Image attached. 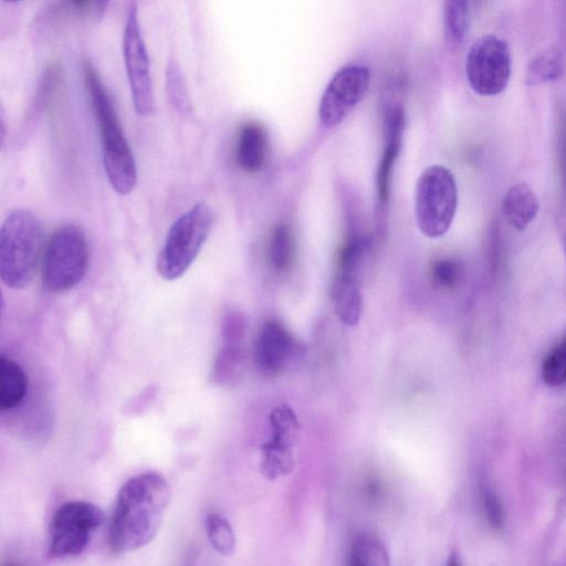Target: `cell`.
<instances>
[{"label": "cell", "mask_w": 566, "mask_h": 566, "mask_svg": "<svg viewBox=\"0 0 566 566\" xmlns=\"http://www.w3.org/2000/svg\"><path fill=\"white\" fill-rule=\"evenodd\" d=\"M171 491L157 472H145L127 480L117 493L108 528V544L114 553L138 549L156 536Z\"/></svg>", "instance_id": "obj_1"}, {"label": "cell", "mask_w": 566, "mask_h": 566, "mask_svg": "<svg viewBox=\"0 0 566 566\" xmlns=\"http://www.w3.org/2000/svg\"><path fill=\"white\" fill-rule=\"evenodd\" d=\"M84 77L101 134L105 174L114 191L122 196L128 195L137 184L134 154L113 102L98 73L88 62L84 66Z\"/></svg>", "instance_id": "obj_2"}, {"label": "cell", "mask_w": 566, "mask_h": 566, "mask_svg": "<svg viewBox=\"0 0 566 566\" xmlns=\"http://www.w3.org/2000/svg\"><path fill=\"white\" fill-rule=\"evenodd\" d=\"M43 232L38 217L29 209L13 210L0 229V277L13 290L32 281L42 256Z\"/></svg>", "instance_id": "obj_3"}, {"label": "cell", "mask_w": 566, "mask_h": 566, "mask_svg": "<svg viewBox=\"0 0 566 566\" xmlns=\"http://www.w3.org/2000/svg\"><path fill=\"white\" fill-rule=\"evenodd\" d=\"M213 212L199 201L171 224L158 254L156 271L166 281L181 277L198 256L209 237Z\"/></svg>", "instance_id": "obj_4"}, {"label": "cell", "mask_w": 566, "mask_h": 566, "mask_svg": "<svg viewBox=\"0 0 566 566\" xmlns=\"http://www.w3.org/2000/svg\"><path fill=\"white\" fill-rule=\"evenodd\" d=\"M457 203L453 174L440 165L426 168L415 189V218L420 232L431 239L443 237L452 224Z\"/></svg>", "instance_id": "obj_5"}, {"label": "cell", "mask_w": 566, "mask_h": 566, "mask_svg": "<svg viewBox=\"0 0 566 566\" xmlns=\"http://www.w3.org/2000/svg\"><path fill=\"white\" fill-rule=\"evenodd\" d=\"M88 249L84 231L76 224H64L50 237L42 255V283L53 293L75 287L85 276Z\"/></svg>", "instance_id": "obj_6"}, {"label": "cell", "mask_w": 566, "mask_h": 566, "mask_svg": "<svg viewBox=\"0 0 566 566\" xmlns=\"http://www.w3.org/2000/svg\"><path fill=\"white\" fill-rule=\"evenodd\" d=\"M103 521V511L91 502L63 503L50 522L48 557L61 559L80 555Z\"/></svg>", "instance_id": "obj_7"}, {"label": "cell", "mask_w": 566, "mask_h": 566, "mask_svg": "<svg viewBox=\"0 0 566 566\" xmlns=\"http://www.w3.org/2000/svg\"><path fill=\"white\" fill-rule=\"evenodd\" d=\"M511 53L506 42L485 34L469 49L465 75L471 88L482 96H494L505 90L511 77Z\"/></svg>", "instance_id": "obj_8"}, {"label": "cell", "mask_w": 566, "mask_h": 566, "mask_svg": "<svg viewBox=\"0 0 566 566\" xmlns=\"http://www.w3.org/2000/svg\"><path fill=\"white\" fill-rule=\"evenodd\" d=\"M123 56L132 101L138 116H149L155 111V98L147 49L138 20V8L132 3L123 31Z\"/></svg>", "instance_id": "obj_9"}, {"label": "cell", "mask_w": 566, "mask_h": 566, "mask_svg": "<svg viewBox=\"0 0 566 566\" xmlns=\"http://www.w3.org/2000/svg\"><path fill=\"white\" fill-rule=\"evenodd\" d=\"M370 81L369 69L365 65L350 64L339 69L328 82L318 107L321 124L335 127L360 102Z\"/></svg>", "instance_id": "obj_10"}, {"label": "cell", "mask_w": 566, "mask_h": 566, "mask_svg": "<svg viewBox=\"0 0 566 566\" xmlns=\"http://www.w3.org/2000/svg\"><path fill=\"white\" fill-rule=\"evenodd\" d=\"M270 437L262 444L261 471L269 480L290 473L294 469L293 447L301 423L287 405L275 407L269 417Z\"/></svg>", "instance_id": "obj_11"}, {"label": "cell", "mask_w": 566, "mask_h": 566, "mask_svg": "<svg viewBox=\"0 0 566 566\" xmlns=\"http://www.w3.org/2000/svg\"><path fill=\"white\" fill-rule=\"evenodd\" d=\"M300 352L293 334L280 321L269 319L258 334L254 361L262 373L273 376L283 371Z\"/></svg>", "instance_id": "obj_12"}, {"label": "cell", "mask_w": 566, "mask_h": 566, "mask_svg": "<svg viewBox=\"0 0 566 566\" xmlns=\"http://www.w3.org/2000/svg\"><path fill=\"white\" fill-rule=\"evenodd\" d=\"M405 129V112L400 104L387 107L385 114V146L376 175L378 212L386 216L390 195L392 169L401 149Z\"/></svg>", "instance_id": "obj_13"}, {"label": "cell", "mask_w": 566, "mask_h": 566, "mask_svg": "<svg viewBox=\"0 0 566 566\" xmlns=\"http://www.w3.org/2000/svg\"><path fill=\"white\" fill-rule=\"evenodd\" d=\"M268 144L266 132L260 124H244L239 132L235 146L238 166L245 172L261 170L265 163Z\"/></svg>", "instance_id": "obj_14"}, {"label": "cell", "mask_w": 566, "mask_h": 566, "mask_svg": "<svg viewBox=\"0 0 566 566\" xmlns=\"http://www.w3.org/2000/svg\"><path fill=\"white\" fill-rule=\"evenodd\" d=\"M539 209L536 195L526 184L511 186L502 200V212L507 223L523 231L535 219Z\"/></svg>", "instance_id": "obj_15"}, {"label": "cell", "mask_w": 566, "mask_h": 566, "mask_svg": "<svg viewBox=\"0 0 566 566\" xmlns=\"http://www.w3.org/2000/svg\"><path fill=\"white\" fill-rule=\"evenodd\" d=\"M332 294L338 318L345 325H356L363 311V295L358 277L336 274Z\"/></svg>", "instance_id": "obj_16"}, {"label": "cell", "mask_w": 566, "mask_h": 566, "mask_svg": "<svg viewBox=\"0 0 566 566\" xmlns=\"http://www.w3.org/2000/svg\"><path fill=\"white\" fill-rule=\"evenodd\" d=\"M28 377L22 367L11 358L0 359V409L12 410L25 398Z\"/></svg>", "instance_id": "obj_17"}, {"label": "cell", "mask_w": 566, "mask_h": 566, "mask_svg": "<svg viewBox=\"0 0 566 566\" xmlns=\"http://www.w3.org/2000/svg\"><path fill=\"white\" fill-rule=\"evenodd\" d=\"M243 361L242 340L222 339L212 366V381L220 386L235 384L241 377Z\"/></svg>", "instance_id": "obj_18"}, {"label": "cell", "mask_w": 566, "mask_h": 566, "mask_svg": "<svg viewBox=\"0 0 566 566\" xmlns=\"http://www.w3.org/2000/svg\"><path fill=\"white\" fill-rule=\"evenodd\" d=\"M348 564L352 566H386L389 564V555L381 539L375 535L361 533L350 543Z\"/></svg>", "instance_id": "obj_19"}, {"label": "cell", "mask_w": 566, "mask_h": 566, "mask_svg": "<svg viewBox=\"0 0 566 566\" xmlns=\"http://www.w3.org/2000/svg\"><path fill=\"white\" fill-rule=\"evenodd\" d=\"M470 22V0H443V30L449 45L457 46L464 39Z\"/></svg>", "instance_id": "obj_20"}, {"label": "cell", "mask_w": 566, "mask_h": 566, "mask_svg": "<svg viewBox=\"0 0 566 566\" xmlns=\"http://www.w3.org/2000/svg\"><path fill=\"white\" fill-rule=\"evenodd\" d=\"M294 258V239L285 223H279L271 232L268 245V261L276 272L286 271Z\"/></svg>", "instance_id": "obj_21"}, {"label": "cell", "mask_w": 566, "mask_h": 566, "mask_svg": "<svg viewBox=\"0 0 566 566\" xmlns=\"http://www.w3.org/2000/svg\"><path fill=\"white\" fill-rule=\"evenodd\" d=\"M564 72L560 55L555 51H546L534 57L526 71L530 85L543 84L558 80Z\"/></svg>", "instance_id": "obj_22"}, {"label": "cell", "mask_w": 566, "mask_h": 566, "mask_svg": "<svg viewBox=\"0 0 566 566\" xmlns=\"http://www.w3.org/2000/svg\"><path fill=\"white\" fill-rule=\"evenodd\" d=\"M206 533L211 546L220 555L229 556L235 548V535L229 521L218 513L205 517Z\"/></svg>", "instance_id": "obj_23"}, {"label": "cell", "mask_w": 566, "mask_h": 566, "mask_svg": "<svg viewBox=\"0 0 566 566\" xmlns=\"http://www.w3.org/2000/svg\"><path fill=\"white\" fill-rule=\"evenodd\" d=\"M166 90L172 107L180 113L191 109V101L178 63L170 60L166 69Z\"/></svg>", "instance_id": "obj_24"}, {"label": "cell", "mask_w": 566, "mask_h": 566, "mask_svg": "<svg viewBox=\"0 0 566 566\" xmlns=\"http://www.w3.org/2000/svg\"><path fill=\"white\" fill-rule=\"evenodd\" d=\"M542 378L552 387L566 382V334L545 356L542 364Z\"/></svg>", "instance_id": "obj_25"}, {"label": "cell", "mask_w": 566, "mask_h": 566, "mask_svg": "<svg viewBox=\"0 0 566 566\" xmlns=\"http://www.w3.org/2000/svg\"><path fill=\"white\" fill-rule=\"evenodd\" d=\"M461 276V268L458 261L449 258L436 261L431 268L433 283L442 289L455 286Z\"/></svg>", "instance_id": "obj_26"}, {"label": "cell", "mask_w": 566, "mask_h": 566, "mask_svg": "<svg viewBox=\"0 0 566 566\" xmlns=\"http://www.w3.org/2000/svg\"><path fill=\"white\" fill-rule=\"evenodd\" d=\"M481 501L485 518L490 526L494 530H501L504 523V512L497 496L488 488H482Z\"/></svg>", "instance_id": "obj_27"}, {"label": "cell", "mask_w": 566, "mask_h": 566, "mask_svg": "<svg viewBox=\"0 0 566 566\" xmlns=\"http://www.w3.org/2000/svg\"><path fill=\"white\" fill-rule=\"evenodd\" d=\"M109 1L111 0H93L91 13L95 21H98L104 17Z\"/></svg>", "instance_id": "obj_28"}, {"label": "cell", "mask_w": 566, "mask_h": 566, "mask_svg": "<svg viewBox=\"0 0 566 566\" xmlns=\"http://www.w3.org/2000/svg\"><path fill=\"white\" fill-rule=\"evenodd\" d=\"M70 2L77 11L92 10L93 0H70Z\"/></svg>", "instance_id": "obj_29"}, {"label": "cell", "mask_w": 566, "mask_h": 566, "mask_svg": "<svg viewBox=\"0 0 566 566\" xmlns=\"http://www.w3.org/2000/svg\"><path fill=\"white\" fill-rule=\"evenodd\" d=\"M3 1H6L8 3H13V2H17V1H20V0H3Z\"/></svg>", "instance_id": "obj_30"}, {"label": "cell", "mask_w": 566, "mask_h": 566, "mask_svg": "<svg viewBox=\"0 0 566 566\" xmlns=\"http://www.w3.org/2000/svg\"><path fill=\"white\" fill-rule=\"evenodd\" d=\"M565 254H566V244H565Z\"/></svg>", "instance_id": "obj_31"}]
</instances>
